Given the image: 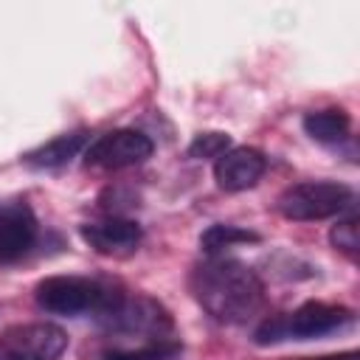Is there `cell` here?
<instances>
[{"instance_id": "1", "label": "cell", "mask_w": 360, "mask_h": 360, "mask_svg": "<svg viewBox=\"0 0 360 360\" xmlns=\"http://www.w3.org/2000/svg\"><path fill=\"white\" fill-rule=\"evenodd\" d=\"M194 301L219 323H248L264 307L262 278L239 259L211 256L188 276Z\"/></svg>"}, {"instance_id": "2", "label": "cell", "mask_w": 360, "mask_h": 360, "mask_svg": "<svg viewBox=\"0 0 360 360\" xmlns=\"http://www.w3.org/2000/svg\"><path fill=\"white\" fill-rule=\"evenodd\" d=\"M354 323V312L343 304H326V301H304L292 312L270 315L264 318L253 338L259 346L281 343V340H312L332 332H340Z\"/></svg>"}, {"instance_id": "3", "label": "cell", "mask_w": 360, "mask_h": 360, "mask_svg": "<svg viewBox=\"0 0 360 360\" xmlns=\"http://www.w3.org/2000/svg\"><path fill=\"white\" fill-rule=\"evenodd\" d=\"M121 290L90 276H48L34 287L37 307L51 315H101Z\"/></svg>"}, {"instance_id": "4", "label": "cell", "mask_w": 360, "mask_h": 360, "mask_svg": "<svg viewBox=\"0 0 360 360\" xmlns=\"http://www.w3.org/2000/svg\"><path fill=\"white\" fill-rule=\"evenodd\" d=\"M98 323L107 335L138 338V343L169 338L174 329L172 312L160 301L149 295H127V292L115 295V301L98 315Z\"/></svg>"}, {"instance_id": "5", "label": "cell", "mask_w": 360, "mask_h": 360, "mask_svg": "<svg viewBox=\"0 0 360 360\" xmlns=\"http://www.w3.org/2000/svg\"><path fill=\"white\" fill-rule=\"evenodd\" d=\"M354 191L338 180H304L276 197V211L292 222H318L352 208Z\"/></svg>"}, {"instance_id": "6", "label": "cell", "mask_w": 360, "mask_h": 360, "mask_svg": "<svg viewBox=\"0 0 360 360\" xmlns=\"http://www.w3.org/2000/svg\"><path fill=\"white\" fill-rule=\"evenodd\" d=\"M68 349V335L51 321L11 323L0 332V360H59Z\"/></svg>"}, {"instance_id": "7", "label": "cell", "mask_w": 360, "mask_h": 360, "mask_svg": "<svg viewBox=\"0 0 360 360\" xmlns=\"http://www.w3.org/2000/svg\"><path fill=\"white\" fill-rule=\"evenodd\" d=\"M155 152V143L146 132L141 129H112L98 135L93 143L84 149V166L90 169H104V172H118L143 163Z\"/></svg>"}, {"instance_id": "8", "label": "cell", "mask_w": 360, "mask_h": 360, "mask_svg": "<svg viewBox=\"0 0 360 360\" xmlns=\"http://www.w3.org/2000/svg\"><path fill=\"white\" fill-rule=\"evenodd\" d=\"M39 233L34 208L25 200H0V264L22 259Z\"/></svg>"}, {"instance_id": "9", "label": "cell", "mask_w": 360, "mask_h": 360, "mask_svg": "<svg viewBox=\"0 0 360 360\" xmlns=\"http://www.w3.org/2000/svg\"><path fill=\"white\" fill-rule=\"evenodd\" d=\"M267 172V158L253 146H231L225 155L214 160V180L222 191H248Z\"/></svg>"}, {"instance_id": "10", "label": "cell", "mask_w": 360, "mask_h": 360, "mask_svg": "<svg viewBox=\"0 0 360 360\" xmlns=\"http://www.w3.org/2000/svg\"><path fill=\"white\" fill-rule=\"evenodd\" d=\"M79 233L96 253L104 256H127L138 250L143 239V228L129 217H107L101 222H84Z\"/></svg>"}, {"instance_id": "11", "label": "cell", "mask_w": 360, "mask_h": 360, "mask_svg": "<svg viewBox=\"0 0 360 360\" xmlns=\"http://www.w3.org/2000/svg\"><path fill=\"white\" fill-rule=\"evenodd\" d=\"M90 143L87 129H73V132H62L45 143H39L37 149H31L22 163L31 169H59L65 163H70L73 158H79Z\"/></svg>"}, {"instance_id": "12", "label": "cell", "mask_w": 360, "mask_h": 360, "mask_svg": "<svg viewBox=\"0 0 360 360\" xmlns=\"http://www.w3.org/2000/svg\"><path fill=\"white\" fill-rule=\"evenodd\" d=\"M304 132L323 146H340L352 138V115L340 107L312 110L304 115Z\"/></svg>"}, {"instance_id": "13", "label": "cell", "mask_w": 360, "mask_h": 360, "mask_svg": "<svg viewBox=\"0 0 360 360\" xmlns=\"http://www.w3.org/2000/svg\"><path fill=\"white\" fill-rule=\"evenodd\" d=\"M183 352V343L177 338H158L135 346H112L104 352V360H174Z\"/></svg>"}, {"instance_id": "14", "label": "cell", "mask_w": 360, "mask_h": 360, "mask_svg": "<svg viewBox=\"0 0 360 360\" xmlns=\"http://www.w3.org/2000/svg\"><path fill=\"white\" fill-rule=\"evenodd\" d=\"M248 242H259V233L248 231V228H239V225H225V222L211 225L200 236V248L208 256H222V250L236 248V245H248Z\"/></svg>"}, {"instance_id": "15", "label": "cell", "mask_w": 360, "mask_h": 360, "mask_svg": "<svg viewBox=\"0 0 360 360\" xmlns=\"http://www.w3.org/2000/svg\"><path fill=\"white\" fill-rule=\"evenodd\" d=\"M231 135L219 132V129H208V132H197L194 141L188 143V158L194 160H217L219 155H225L231 149Z\"/></svg>"}, {"instance_id": "16", "label": "cell", "mask_w": 360, "mask_h": 360, "mask_svg": "<svg viewBox=\"0 0 360 360\" xmlns=\"http://www.w3.org/2000/svg\"><path fill=\"white\" fill-rule=\"evenodd\" d=\"M329 242L335 245V250L346 253L349 259L357 256L360 236H357V217H354V208H346V217H338V222H335L332 231H329Z\"/></svg>"}, {"instance_id": "17", "label": "cell", "mask_w": 360, "mask_h": 360, "mask_svg": "<svg viewBox=\"0 0 360 360\" xmlns=\"http://www.w3.org/2000/svg\"><path fill=\"white\" fill-rule=\"evenodd\" d=\"M290 360H360L357 349L349 352H335V354H312V357H290Z\"/></svg>"}]
</instances>
